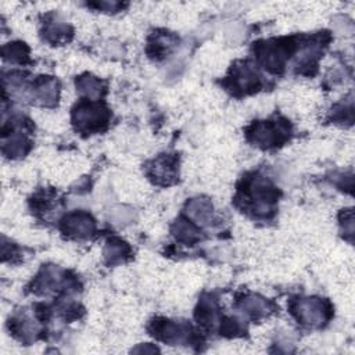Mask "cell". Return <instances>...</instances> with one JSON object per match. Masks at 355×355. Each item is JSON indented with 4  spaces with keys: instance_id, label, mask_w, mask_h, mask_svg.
I'll return each instance as SVG.
<instances>
[{
    "instance_id": "cell-1",
    "label": "cell",
    "mask_w": 355,
    "mask_h": 355,
    "mask_svg": "<svg viewBox=\"0 0 355 355\" xmlns=\"http://www.w3.org/2000/svg\"><path fill=\"white\" fill-rule=\"evenodd\" d=\"M245 209L252 211L257 216L268 215L273 211V205L277 200L276 189L265 179H254L247 182L244 194L241 196Z\"/></svg>"
},
{
    "instance_id": "cell-2",
    "label": "cell",
    "mask_w": 355,
    "mask_h": 355,
    "mask_svg": "<svg viewBox=\"0 0 355 355\" xmlns=\"http://www.w3.org/2000/svg\"><path fill=\"white\" fill-rule=\"evenodd\" d=\"M72 121L80 132H100L107 126L110 112L103 104L85 100L73 108Z\"/></svg>"
},
{
    "instance_id": "cell-3",
    "label": "cell",
    "mask_w": 355,
    "mask_h": 355,
    "mask_svg": "<svg viewBox=\"0 0 355 355\" xmlns=\"http://www.w3.org/2000/svg\"><path fill=\"white\" fill-rule=\"evenodd\" d=\"M290 128L287 122L257 121L248 128V140L259 147L279 146L287 140Z\"/></svg>"
},
{
    "instance_id": "cell-4",
    "label": "cell",
    "mask_w": 355,
    "mask_h": 355,
    "mask_svg": "<svg viewBox=\"0 0 355 355\" xmlns=\"http://www.w3.org/2000/svg\"><path fill=\"white\" fill-rule=\"evenodd\" d=\"M329 301L322 298H300L291 304L293 315L305 324L322 326L331 316Z\"/></svg>"
},
{
    "instance_id": "cell-5",
    "label": "cell",
    "mask_w": 355,
    "mask_h": 355,
    "mask_svg": "<svg viewBox=\"0 0 355 355\" xmlns=\"http://www.w3.org/2000/svg\"><path fill=\"white\" fill-rule=\"evenodd\" d=\"M61 229L69 237L85 239L94 232V220L86 212H72L62 219Z\"/></svg>"
},
{
    "instance_id": "cell-6",
    "label": "cell",
    "mask_w": 355,
    "mask_h": 355,
    "mask_svg": "<svg viewBox=\"0 0 355 355\" xmlns=\"http://www.w3.org/2000/svg\"><path fill=\"white\" fill-rule=\"evenodd\" d=\"M148 176L157 183L168 186L175 182L178 175V159L172 155H161L151 162L147 171Z\"/></svg>"
},
{
    "instance_id": "cell-7",
    "label": "cell",
    "mask_w": 355,
    "mask_h": 355,
    "mask_svg": "<svg viewBox=\"0 0 355 355\" xmlns=\"http://www.w3.org/2000/svg\"><path fill=\"white\" fill-rule=\"evenodd\" d=\"M233 76L230 87H233L234 92H241V93H250L258 89L259 86V79L257 72L247 64H241L239 67H233L232 69Z\"/></svg>"
},
{
    "instance_id": "cell-8",
    "label": "cell",
    "mask_w": 355,
    "mask_h": 355,
    "mask_svg": "<svg viewBox=\"0 0 355 355\" xmlns=\"http://www.w3.org/2000/svg\"><path fill=\"white\" fill-rule=\"evenodd\" d=\"M57 82L49 76H40L35 86V97L43 104H50L57 100Z\"/></svg>"
},
{
    "instance_id": "cell-9",
    "label": "cell",
    "mask_w": 355,
    "mask_h": 355,
    "mask_svg": "<svg viewBox=\"0 0 355 355\" xmlns=\"http://www.w3.org/2000/svg\"><path fill=\"white\" fill-rule=\"evenodd\" d=\"M76 86L78 89L85 93L86 96L92 97V98H96L101 94V82L97 80L94 76H90V75H86V76H80L78 80H76Z\"/></svg>"
},
{
    "instance_id": "cell-10",
    "label": "cell",
    "mask_w": 355,
    "mask_h": 355,
    "mask_svg": "<svg viewBox=\"0 0 355 355\" xmlns=\"http://www.w3.org/2000/svg\"><path fill=\"white\" fill-rule=\"evenodd\" d=\"M105 255L107 258L110 259V262H121L125 259V257L129 255V247L125 241L122 240H111L107 245V250H105Z\"/></svg>"
},
{
    "instance_id": "cell-11",
    "label": "cell",
    "mask_w": 355,
    "mask_h": 355,
    "mask_svg": "<svg viewBox=\"0 0 355 355\" xmlns=\"http://www.w3.org/2000/svg\"><path fill=\"white\" fill-rule=\"evenodd\" d=\"M189 214L197 220H207L212 215V205L207 200L196 198L189 202Z\"/></svg>"
},
{
    "instance_id": "cell-12",
    "label": "cell",
    "mask_w": 355,
    "mask_h": 355,
    "mask_svg": "<svg viewBox=\"0 0 355 355\" xmlns=\"http://www.w3.org/2000/svg\"><path fill=\"white\" fill-rule=\"evenodd\" d=\"M241 306L252 318H259V316L265 315L268 311V302L263 298H258V297L245 298L243 301Z\"/></svg>"
},
{
    "instance_id": "cell-13",
    "label": "cell",
    "mask_w": 355,
    "mask_h": 355,
    "mask_svg": "<svg viewBox=\"0 0 355 355\" xmlns=\"http://www.w3.org/2000/svg\"><path fill=\"white\" fill-rule=\"evenodd\" d=\"M4 57L10 55L11 61H19L22 62L25 58H28V47L24 43H8L3 49Z\"/></svg>"
}]
</instances>
